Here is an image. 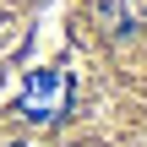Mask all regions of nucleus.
<instances>
[{
	"label": "nucleus",
	"mask_w": 147,
	"mask_h": 147,
	"mask_svg": "<svg viewBox=\"0 0 147 147\" xmlns=\"http://www.w3.org/2000/svg\"><path fill=\"white\" fill-rule=\"evenodd\" d=\"M147 22V0H109L104 5V33L115 27V33H136Z\"/></svg>",
	"instance_id": "f03ea898"
},
{
	"label": "nucleus",
	"mask_w": 147,
	"mask_h": 147,
	"mask_svg": "<svg viewBox=\"0 0 147 147\" xmlns=\"http://www.w3.org/2000/svg\"><path fill=\"white\" fill-rule=\"evenodd\" d=\"M65 109H71V71H55V65H49V71H33L27 87H22V115L49 125V120H60Z\"/></svg>",
	"instance_id": "f257e3e1"
}]
</instances>
